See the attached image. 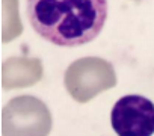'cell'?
<instances>
[{
    "label": "cell",
    "mask_w": 154,
    "mask_h": 136,
    "mask_svg": "<svg viewBox=\"0 0 154 136\" xmlns=\"http://www.w3.org/2000/svg\"><path fill=\"white\" fill-rule=\"evenodd\" d=\"M27 17L45 41L77 47L101 32L107 18V0H27Z\"/></svg>",
    "instance_id": "cell-1"
},
{
    "label": "cell",
    "mask_w": 154,
    "mask_h": 136,
    "mask_svg": "<svg viewBox=\"0 0 154 136\" xmlns=\"http://www.w3.org/2000/svg\"><path fill=\"white\" fill-rule=\"evenodd\" d=\"M116 85V74L110 62L101 57H82L72 62L65 73V86L79 103H86Z\"/></svg>",
    "instance_id": "cell-2"
},
{
    "label": "cell",
    "mask_w": 154,
    "mask_h": 136,
    "mask_svg": "<svg viewBox=\"0 0 154 136\" xmlns=\"http://www.w3.org/2000/svg\"><path fill=\"white\" fill-rule=\"evenodd\" d=\"M51 115L36 97L21 95L8 101L2 112L3 136H48Z\"/></svg>",
    "instance_id": "cell-3"
},
{
    "label": "cell",
    "mask_w": 154,
    "mask_h": 136,
    "mask_svg": "<svg viewBox=\"0 0 154 136\" xmlns=\"http://www.w3.org/2000/svg\"><path fill=\"white\" fill-rule=\"evenodd\" d=\"M110 121L118 136H151L154 104L142 95H125L115 103Z\"/></svg>",
    "instance_id": "cell-4"
},
{
    "label": "cell",
    "mask_w": 154,
    "mask_h": 136,
    "mask_svg": "<svg viewBox=\"0 0 154 136\" xmlns=\"http://www.w3.org/2000/svg\"><path fill=\"white\" fill-rule=\"evenodd\" d=\"M42 77L38 57H9L2 66V85L6 89L32 86Z\"/></svg>",
    "instance_id": "cell-5"
}]
</instances>
